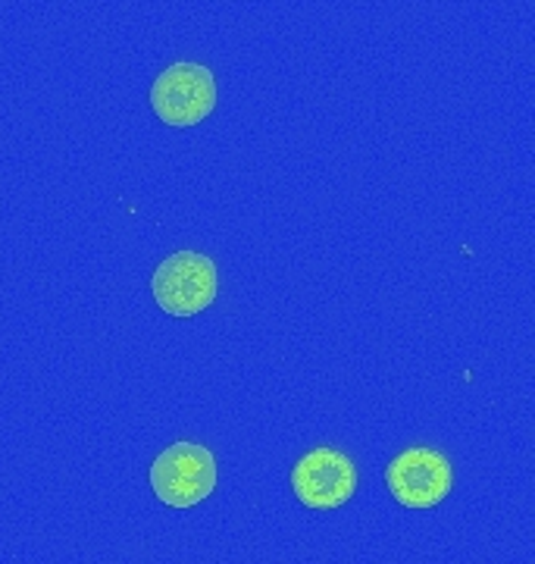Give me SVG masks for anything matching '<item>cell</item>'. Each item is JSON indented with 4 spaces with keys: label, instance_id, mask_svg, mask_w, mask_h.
I'll return each mask as SVG.
<instances>
[{
    "label": "cell",
    "instance_id": "cell-1",
    "mask_svg": "<svg viewBox=\"0 0 535 564\" xmlns=\"http://www.w3.org/2000/svg\"><path fill=\"white\" fill-rule=\"evenodd\" d=\"M148 477L166 508H195L217 489V458L207 445L173 443L154 458Z\"/></svg>",
    "mask_w": 535,
    "mask_h": 564
},
{
    "label": "cell",
    "instance_id": "cell-2",
    "mask_svg": "<svg viewBox=\"0 0 535 564\" xmlns=\"http://www.w3.org/2000/svg\"><path fill=\"white\" fill-rule=\"evenodd\" d=\"M151 110L163 126L173 129L200 126L217 110V79L210 66L195 61L166 66L151 85Z\"/></svg>",
    "mask_w": 535,
    "mask_h": 564
},
{
    "label": "cell",
    "instance_id": "cell-3",
    "mask_svg": "<svg viewBox=\"0 0 535 564\" xmlns=\"http://www.w3.org/2000/svg\"><path fill=\"white\" fill-rule=\"evenodd\" d=\"M217 263L200 251H173L151 276V295L170 317H195L217 302Z\"/></svg>",
    "mask_w": 535,
    "mask_h": 564
},
{
    "label": "cell",
    "instance_id": "cell-4",
    "mask_svg": "<svg viewBox=\"0 0 535 564\" xmlns=\"http://www.w3.org/2000/svg\"><path fill=\"white\" fill-rule=\"evenodd\" d=\"M385 486L404 508H436L455 489V467L436 448L414 445L385 467Z\"/></svg>",
    "mask_w": 535,
    "mask_h": 564
},
{
    "label": "cell",
    "instance_id": "cell-5",
    "mask_svg": "<svg viewBox=\"0 0 535 564\" xmlns=\"http://www.w3.org/2000/svg\"><path fill=\"white\" fill-rule=\"evenodd\" d=\"M360 484L357 464L329 445H319L314 452L301 455V462L292 467V489L297 502L314 511H332L351 502Z\"/></svg>",
    "mask_w": 535,
    "mask_h": 564
}]
</instances>
